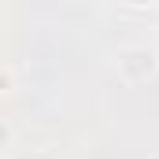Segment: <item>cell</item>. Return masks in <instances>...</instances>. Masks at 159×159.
I'll list each match as a JSON object with an SVG mask.
<instances>
[{"label": "cell", "mask_w": 159, "mask_h": 159, "mask_svg": "<svg viewBox=\"0 0 159 159\" xmlns=\"http://www.w3.org/2000/svg\"><path fill=\"white\" fill-rule=\"evenodd\" d=\"M156 67H159L156 48H148V44H126V48H119V70H122L129 81L152 78Z\"/></svg>", "instance_id": "cell-1"}]
</instances>
